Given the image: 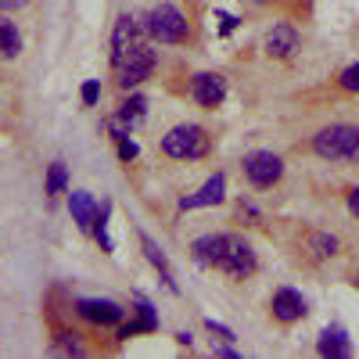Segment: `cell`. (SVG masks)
<instances>
[{
    "label": "cell",
    "mask_w": 359,
    "mask_h": 359,
    "mask_svg": "<svg viewBox=\"0 0 359 359\" xmlns=\"http://www.w3.org/2000/svg\"><path fill=\"white\" fill-rule=\"evenodd\" d=\"M313 151L327 162H355L359 158V126L331 123L313 137Z\"/></svg>",
    "instance_id": "cell-1"
},
{
    "label": "cell",
    "mask_w": 359,
    "mask_h": 359,
    "mask_svg": "<svg viewBox=\"0 0 359 359\" xmlns=\"http://www.w3.org/2000/svg\"><path fill=\"white\" fill-rule=\"evenodd\" d=\"M162 151L176 162H194V158H205L208 155V133L201 126H172L165 137H162Z\"/></svg>",
    "instance_id": "cell-2"
},
{
    "label": "cell",
    "mask_w": 359,
    "mask_h": 359,
    "mask_svg": "<svg viewBox=\"0 0 359 359\" xmlns=\"http://www.w3.org/2000/svg\"><path fill=\"white\" fill-rule=\"evenodd\" d=\"M144 33L151 40H158V43H180L187 36V18L180 15V8H172V4H158V8L147 11Z\"/></svg>",
    "instance_id": "cell-3"
},
{
    "label": "cell",
    "mask_w": 359,
    "mask_h": 359,
    "mask_svg": "<svg viewBox=\"0 0 359 359\" xmlns=\"http://www.w3.org/2000/svg\"><path fill=\"white\" fill-rule=\"evenodd\" d=\"M115 65V83L123 86V90H130V86H137V83H144L147 76L155 72V50L147 47V43H133L118 62H111Z\"/></svg>",
    "instance_id": "cell-4"
},
{
    "label": "cell",
    "mask_w": 359,
    "mask_h": 359,
    "mask_svg": "<svg viewBox=\"0 0 359 359\" xmlns=\"http://www.w3.org/2000/svg\"><path fill=\"white\" fill-rule=\"evenodd\" d=\"M241 165H245V176L252 180L255 187H273L277 180L284 176V162L273 151H248Z\"/></svg>",
    "instance_id": "cell-5"
},
{
    "label": "cell",
    "mask_w": 359,
    "mask_h": 359,
    "mask_svg": "<svg viewBox=\"0 0 359 359\" xmlns=\"http://www.w3.org/2000/svg\"><path fill=\"white\" fill-rule=\"evenodd\" d=\"M219 269L226 277H233V280H245V277L255 273V252H252V245L245 241V237H230Z\"/></svg>",
    "instance_id": "cell-6"
},
{
    "label": "cell",
    "mask_w": 359,
    "mask_h": 359,
    "mask_svg": "<svg viewBox=\"0 0 359 359\" xmlns=\"http://www.w3.org/2000/svg\"><path fill=\"white\" fill-rule=\"evenodd\" d=\"M191 97L201 104V108H219L223 97H226V79L219 72H198L191 79Z\"/></svg>",
    "instance_id": "cell-7"
},
{
    "label": "cell",
    "mask_w": 359,
    "mask_h": 359,
    "mask_svg": "<svg viewBox=\"0 0 359 359\" xmlns=\"http://www.w3.org/2000/svg\"><path fill=\"white\" fill-rule=\"evenodd\" d=\"M226 245H230V233H205V237H198V241L191 245V255H194L198 266L219 269V262L226 255Z\"/></svg>",
    "instance_id": "cell-8"
},
{
    "label": "cell",
    "mask_w": 359,
    "mask_h": 359,
    "mask_svg": "<svg viewBox=\"0 0 359 359\" xmlns=\"http://www.w3.org/2000/svg\"><path fill=\"white\" fill-rule=\"evenodd\" d=\"M269 309H273V316L280 323H294V320H302L309 309H306V298L298 294L294 287H280L273 291V302H269Z\"/></svg>",
    "instance_id": "cell-9"
},
{
    "label": "cell",
    "mask_w": 359,
    "mask_h": 359,
    "mask_svg": "<svg viewBox=\"0 0 359 359\" xmlns=\"http://www.w3.org/2000/svg\"><path fill=\"white\" fill-rule=\"evenodd\" d=\"M223 198H226V176L216 172V176L205 180L198 194H187L184 201H180V212H187V208H205V205H219Z\"/></svg>",
    "instance_id": "cell-10"
},
{
    "label": "cell",
    "mask_w": 359,
    "mask_h": 359,
    "mask_svg": "<svg viewBox=\"0 0 359 359\" xmlns=\"http://www.w3.org/2000/svg\"><path fill=\"white\" fill-rule=\"evenodd\" d=\"M76 313L90 323H118L126 309H118L108 298H76Z\"/></svg>",
    "instance_id": "cell-11"
},
{
    "label": "cell",
    "mask_w": 359,
    "mask_h": 359,
    "mask_svg": "<svg viewBox=\"0 0 359 359\" xmlns=\"http://www.w3.org/2000/svg\"><path fill=\"white\" fill-rule=\"evenodd\" d=\"M140 22L133 18V15H118V22H115V29H111V62H118L133 43H140Z\"/></svg>",
    "instance_id": "cell-12"
},
{
    "label": "cell",
    "mask_w": 359,
    "mask_h": 359,
    "mask_svg": "<svg viewBox=\"0 0 359 359\" xmlns=\"http://www.w3.org/2000/svg\"><path fill=\"white\" fill-rule=\"evenodd\" d=\"M294 50H298V29L287 22H277L266 33V54L269 57H291Z\"/></svg>",
    "instance_id": "cell-13"
},
{
    "label": "cell",
    "mask_w": 359,
    "mask_h": 359,
    "mask_svg": "<svg viewBox=\"0 0 359 359\" xmlns=\"http://www.w3.org/2000/svg\"><path fill=\"white\" fill-rule=\"evenodd\" d=\"M69 208H72V219L79 223V230H94V219H97V201L90 198L86 191H72V194H69Z\"/></svg>",
    "instance_id": "cell-14"
},
{
    "label": "cell",
    "mask_w": 359,
    "mask_h": 359,
    "mask_svg": "<svg viewBox=\"0 0 359 359\" xmlns=\"http://www.w3.org/2000/svg\"><path fill=\"white\" fill-rule=\"evenodd\" d=\"M320 355H331V359H345V355H352L348 334L338 331V327H327V331L320 334Z\"/></svg>",
    "instance_id": "cell-15"
},
{
    "label": "cell",
    "mask_w": 359,
    "mask_h": 359,
    "mask_svg": "<svg viewBox=\"0 0 359 359\" xmlns=\"http://www.w3.org/2000/svg\"><path fill=\"white\" fill-rule=\"evenodd\" d=\"M140 248H144V255H147V262H151L158 273H162V280H165V287L169 291H176V280H172V269H169V259H165V252L151 241L147 233H140Z\"/></svg>",
    "instance_id": "cell-16"
},
{
    "label": "cell",
    "mask_w": 359,
    "mask_h": 359,
    "mask_svg": "<svg viewBox=\"0 0 359 359\" xmlns=\"http://www.w3.org/2000/svg\"><path fill=\"white\" fill-rule=\"evenodd\" d=\"M115 118H118L123 126H130V130H133V126H140L144 118H147V101H144V97H137V94H133V97H126L123 104H118V115H115Z\"/></svg>",
    "instance_id": "cell-17"
},
{
    "label": "cell",
    "mask_w": 359,
    "mask_h": 359,
    "mask_svg": "<svg viewBox=\"0 0 359 359\" xmlns=\"http://www.w3.org/2000/svg\"><path fill=\"white\" fill-rule=\"evenodd\" d=\"M18 50H22V36H18L15 22L0 18V62H11V57H18Z\"/></svg>",
    "instance_id": "cell-18"
},
{
    "label": "cell",
    "mask_w": 359,
    "mask_h": 359,
    "mask_svg": "<svg viewBox=\"0 0 359 359\" xmlns=\"http://www.w3.org/2000/svg\"><path fill=\"white\" fill-rule=\"evenodd\" d=\"M155 327H158V316H155L151 306L140 298V320L130 323V327H123V331H118V338H130V334H137V331H155Z\"/></svg>",
    "instance_id": "cell-19"
},
{
    "label": "cell",
    "mask_w": 359,
    "mask_h": 359,
    "mask_svg": "<svg viewBox=\"0 0 359 359\" xmlns=\"http://www.w3.org/2000/svg\"><path fill=\"white\" fill-rule=\"evenodd\" d=\"M65 187H69V172H65L62 162H54V165L47 169V194L57 198V194H65Z\"/></svg>",
    "instance_id": "cell-20"
},
{
    "label": "cell",
    "mask_w": 359,
    "mask_h": 359,
    "mask_svg": "<svg viewBox=\"0 0 359 359\" xmlns=\"http://www.w3.org/2000/svg\"><path fill=\"white\" fill-rule=\"evenodd\" d=\"M108 212H111V205H101V208H97V219H94V233H97V241H101V248H104V252H115L111 237H108Z\"/></svg>",
    "instance_id": "cell-21"
},
{
    "label": "cell",
    "mask_w": 359,
    "mask_h": 359,
    "mask_svg": "<svg viewBox=\"0 0 359 359\" xmlns=\"http://www.w3.org/2000/svg\"><path fill=\"white\" fill-rule=\"evenodd\" d=\"M309 248H313L316 259H327V255L338 252V241H334L331 233H313V237H309Z\"/></svg>",
    "instance_id": "cell-22"
},
{
    "label": "cell",
    "mask_w": 359,
    "mask_h": 359,
    "mask_svg": "<svg viewBox=\"0 0 359 359\" xmlns=\"http://www.w3.org/2000/svg\"><path fill=\"white\" fill-rule=\"evenodd\" d=\"M341 90H348V94H359V62L355 65H348L345 72H341Z\"/></svg>",
    "instance_id": "cell-23"
},
{
    "label": "cell",
    "mask_w": 359,
    "mask_h": 359,
    "mask_svg": "<svg viewBox=\"0 0 359 359\" xmlns=\"http://www.w3.org/2000/svg\"><path fill=\"white\" fill-rule=\"evenodd\" d=\"M118 158H123V162H133V158H137V144H133L130 137L118 140Z\"/></svg>",
    "instance_id": "cell-24"
},
{
    "label": "cell",
    "mask_w": 359,
    "mask_h": 359,
    "mask_svg": "<svg viewBox=\"0 0 359 359\" xmlns=\"http://www.w3.org/2000/svg\"><path fill=\"white\" fill-rule=\"evenodd\" d=\"M97 97H101V86L90 79V83H83V104H97Z\"/></svg>",
    "instance_id": "cell-25"
},
{
    "label": "cell",
    "mask_w": 359,
    "mask_h": 359,
    "mask_svg": "<svg viewBox=\"0 0 359 359\" xmlns=\"http://www.w3.org/2000/svg\"><path fill=\"white\" fill-rule=\"evenodd\" d=\"M208 331H212L219 341H233V331H226L223 323H216V320H208Z\"/></svg>",
    "instance_id": "cell-26"
},
{
    "label": "cell",
    "mask_w": 359,
    "mask_h": 359,
    "mask_svg": "<svg viewBox=\"0 0 359 359\" xmlns=\"http://www.w3.org/2000/svg\"><path fill=\"white\" fill-rule=\"evenodd\" d=\"M348 212H352V216L359 219V187H355V191L348 194Z\"/></svg>",
    "instance_id": "cell-27"
},
{
    "label": "cell",
    "mask_w": 359,
    "mask_h": 359,
    "mask_svg": "<svg viewBox=\"0 0 359 359\" xmlns=\"http://www.w3.org/2000/svg\"><path fill=\"white\" fill-rule=\"evenodd\" d=\"M29 0H0V11H15V8H25Z\"/></svg>",
    "instance_id": "cell-28"
},
{
    "label": "cell",
    "mask_w": 359,
    "mask_h": 359,
    "mask_svg": "<svg viewBox=\"0 0 359 359\" xmlns=\"http://www.w3.org/2000/svg\"><path fill=\"white\" fill-rule=\"evenodd\" d=\"M233 25H237V18H233V15H223V33H230Z\"/></svg>",
    "instance_id": "cell-29"
},
{
    "label": "cell",
    "mask_w": 359,
    "mask_h": 359,
    "mask_svg": "<svg viewBox=\"0 0 359 359\" xmlns=\"http://www.w3.org/2000/svg\"><path fill=\"white\" fill-rule=\"evenodd\" d=\"M212 352H216V355H237V352H233V348H226V345H212Z\"/></svg>",
    "instance_id": "cell-30"
},
{
    "label": "cell",
    "mask_w": 359,
    "mask_h": 359,
    "mask_svg": "<svg viewBox=\"0 0 359 359\" xmlns=\"http://www.w3.org/2000/svg\"><path fill=\"white\" fill-rule=\"evenodd\" d=\"M255 4H269V0H255Z\"/></svg>",
    "instance_id": "cell-31"
},
{
    "label": "cell",
    "mask_w": 359,
    "mask_h": 359,
    "mask_svg": "<svg viewBox=\"0 0 359 359\" xmlns=\"http://www.w3.org/2000/svg\"><path fill=\"white\" fill-rule=\"evenodd\" d=\"M355 284H359V277H355Z\"/></svg>",
    "instance_id": "cell-32"
}]
</instances>
